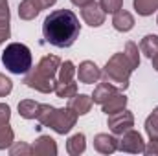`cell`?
<instances>
[{"mask_svg":"<svg viewBox=\"0 0 158 156\" xmlns=\"http://www.w3.org/2000/svg\"><path fill=\"white\" fill-rule=\"evenodd\" d=\"M42 33L46 42L57 48H68L77 40L81 33V24L74 11L55 9L52 11L42 24Z\"/></svg>","mask_w":158,"mask_h":156,"instance_id":"6da1fadb","label":"cell"},{"mask_svg":"<svg viewBox=\"0 0 158 156\" xmlns=\"http://www.w3.org/2000/svg\"><path fill=\"white\" fill-rule=\"evenodd\" d=\"M61 59L57 55H44L39 61V64L35 68H31L26 77H24V84L42 92V94H50L53 92L55 88V83H57V72H59V66H61Z\"/></svg>","mask_w":158,"mask_h":156,"instance_id":"7a4b0ae2","label":"cell"},{"mask_svg":"<svg viewBox=\"0 0 158 156\" xmlns=\"http://www.w3.org/2000/svg\"><path fill=\"white\" fill-rule=\"evenodd\" d=\"M37 121L44 127L53 129L57 134H68L77 121V114L66 107V109H55L52 105L40 103L39 114H37Z\"/></svg>","mask_w":158,"mask_h":156,"instance_id":"3957f363","label":"cell"},{"mask_svg":"<svg viewBox=\"0 0 158 156\" xmlns=\"http://www.w3.org/2000/svg\"><path fill=\"white\" fill-rule=\"evenodd\" d=\"M132 72H134V68L131 66V63L127 61L125 53L121 51V53H114L107 61V64H105V68L101 72V77H103V81L114 84L119 92H123L129 86Z\"/></svg>","mask_w":158,"mask_h":156,"instance_id":"277c9868","label":"cell"},{"mask_svg":"<svg viewBox=\"0 0 158 156\" xmlns=\"http://www.w3.org/2000/svg\"><path fill=\"white\" fill-rule=\"evenodd\" d=\"M2 63L6 66V70H9L11 74H28L31 70V50L22 44V42H11L6 46V50L2 51Z\"/></svg>","mask_w":158,"mask_h":156,"instance_id":"5b68a950","label":"cell"},{"mask_svg":"<svg viewBox=\"0 0 158 156\" xmlns=\"http://www.w3.org/2000/svg\"><path fill=\"white\" fill-rule=\"evenodd\" d=\"M118 149L123 153H131V154H138V153H143L145 149V143H143V138L140 132L129 129L127 132L121 134V140L118 142Z\"/></svg>","mask_w":158,"mask_h":156,"instance_id":"8992f818","label":"cell"},{"mask_svg":"<svg viewBox=\"0 0 158 156\" xmlns=\"http://www.w3.org/2000/svg\"><path fill=\"white\" fill-rule=\"evenodd\" d=\"M107 125H109V129L114 132V134H123V132H127L129 129H132L134 127V116H132V112H129V110H119V112H114V114H110V116H107Z\"/></svg>","mask_w":158,"mask_h":156,"instance_id":"52a82bcc","label":"cell"},{"mask_svg":"<svg viewBox=\"0 0 158 156\" xmlns=\"http://www.w3.org/2000/svg\"><path fill=\"white\" fill-rule=\"evenodd\" d=\"M105 11L101 9V6L94 0V2H90L88 6H85V7H81V17H83V20L90 26V28H99L101 24H105Z\"/></svg>","mask_w":158,"mask_h":156,"instance_id":"ba28073f","label":"cell"},{"mask_svg":"<svg viewBox=\"0 0 158 156\" xmlns=\"http://www.w3.org/2000/svg\"><path fill=\"white\" fill-rule=\"evenodd\" d=\"M77 77L85 84H92L101 79V70L94 61H83L77 68Z\"/></svg>","mask_w":158,"mask_h":156,"instance_id":"9c48e42d","label":"cell"},{"mask_svg":"<svg viewBox=\"0 0 158 156\" xmlns=\"http://www.w3.org/2000/svg\"><path fill=\"white\" fill-rule=\"evenodd\" d=\"M118 142L119 140L116 136L101 132V134L94 136V149L98 153H101V154H112V153L118 151Z\"/></svg>","mask_w":158,"mask_h":156,"instance_id":"30bf717a","label":"cell"},{"mask_svg":"<svg viewBox=\"0 0 158 156\" xmlns=\"http://www.w3.org/2000/svg\"><path fill=\"white\" fill-rule=\"evenodd\" d=\"M35 156H55L57 154V143L50 136H39V140L31 145Z\"/></svg>","mask_w":158,"mask_h":156,"instance_id":"8fae6325","label":"cell"},{"mask_svg":"<svg viewBox=\"0 0 158 156\" xmlns=\"http://www.w3.org/2000/svg\"><path fill=\"white\" fill-rule=\"evenodd\" d=\"M125 107H127V96H125L123 92H116L114 96H110V97L101 105V110H103L107 116H110V114H114V112L123 110Z\"/></svg>","mask_w":158,"mask_h":156,"instance_id":"7c38bea8","label":"cell"},{"mask_svg":"<svg viewBox=\"0 0 158 156\" xmlns=\"http://www.w3.org/2000/svg\"><path fill=\"white\" fill-rule=\"evenodd\" d=\"M94 101H92V96H86V94H76L72 99H70V109L77 114V116H85L90 112Z\"/></svg>","mask_w":158,"mask_h":156,"instance_id":"4fadbf2b","label":"cell"},{"mask_svg":"<svg viewBox=\"0 0 158 156\" xmlns=\"http://www.w3.org/2000/svg\"><path fill=\"white\" fill-rule=\"evenodd\" d=\"M9 20H11V15H9L7 0H0V46L9 39V35H11Z\"/></svg>","mask_w":158,"mask_h":156,"instance_id":"5bb4252c","label":"cell"},{"mask_svg":"<svg viewBox=\"0 0 158 156\" xmlns=\"http://www.w3.org/2000/svg\"><path fill=\"white\" fill-rule=\"evenodd\" d=\"M112 26H114V30H116V31H121V33L131 31V30L134 28V17H132L129 11L119 9V11H116V13H114Z\"/></svg>","mask_w":158,"mask_h":156,"instance_id":"9a60e30c","label":"cell"},{"mask_svg":"<svg viewBox=\"0 0 158 156\" xmlns=\"http://www.w3.org/2000/svg\"><path fill=\"white\" fill-rule=\"evenodd\" d=\"M40 11L42 6L39 4V0H22L19 4V17L22 20H33Z\"/></svg>","mask_w":158,"mask_h":156,"instance_id":"2e32d148","label":"cell"},{"mask_svg":"<svg viewBox=\"0 0 158 156\" xmlns=\"http://www.w3.org/2000/svg\"><path fill=\"white\" fill-rule=\"evenodd\" d=\"M116 92H119L118 88L114 86V84H110V83H107V81H103V83H99L96 88H94V94H92V101L94 103H99V105H103L110 96H114Z\"/></svg>","mask_w":158,"mask_h":156,"instance_id":"e0dca14e","label":"cell"},{"mask_svg":"<svg viewBox=\"0 0 158 156\" xmlns=\"http://www.w3.org/2000/svg\"><path fill=\"white\" fill-rule=\"evenodd\" d=\"M85 149H86V138H85L83 132H77V134H74V136L68 138V142H66V151H68L70 156L83 154Z\"/></svg>","mask_w":158,"mask_h":156,"instance_id":"ac0fdd59","label":"cell"},{"mask_svg":"<svg viewBox=\"0 0 158 156\" xmlns=\"http://www.w3.org/2000/svg\"><path fill=\"white\" fill-rule=\"evenodd\" d=\"M39 109H40V103L33 101V99H24V101L19 103V114L24 119H37Z\"/></svg>","mask_w":158,"mask_h":156,"instance_id":"d6986e66","label":"cell"},{"mask_svg":"<svg viewBox=\"0 0 158 156\" xmlns=\"http://www.w3.org/2000/svg\"><path fill=\"white\" fill-rule=\"evenodd\" d=\"M53 92H55V96L61 97V99H72V97L77 94V84H76L74 81H68V83H61V81H57Z\"/></svg>","mask_w":158,"mask_h":156,"instance_id":"ffe728a7","label":"cell"},{"mask_svg":"<svg viewBox=\"0 0 158 156\" xmlns=\"http://www.w3.org/2000/svg\"><path fill=\"white\" fill-rule=\"evenodd\" d=\"M140 51L145 55V57H155L158 53V35H145L142 42H140Z\"/></svg>","mask_w":158,"mask_h":156,"instance_id":"44dd1931","label":"cell"},{"mask_svg":"<svg viewBox=\"0 0 158 156\" xmlns=\"http://www.w3.org/2000/svg\"><path fill=\"white\" fill-rule=\"evenodd\" d=\"M134 11L142 17H149L158 9V0H132Z\"/></svg>","mask_w":158,"mask_h":156,"instance_id":"7402d4cb","label":"cell"},{"mask_svg":"<svg viewBox=\"0 0 158 156\" xmlns=\"http://www.w3.org/2000/svg\"><path fill=\"white\" fill-rule=\"evenodd\" d=\"M77 74V68L74 66L72 61H64L61 63L59 66V72H57V81L61 83H68V81H74V76Z\"/></svg>","mask_w":158,"mask_h":156,"instance_id":"603a6c76","label":"cell"},{"mask_svg":"<svg viewBox=\"0 0 158 156\" xmlns=\"http://www.w3.org/2000/svg\"><path fill=\"white\" fill-rule=\"evenodd\" d=\"M123 53H125L127 61L131 63V66L136 70V68L140 66V51H138V46H136L132 40H129V42L125 44V50H123Z\"/></svg>","mask_w":158,"mask_h":156,"instance_id":"cb8c5ba5","label":"cell"},{"mask_svg":"<svg viewBox=\"0 0 158 156\" xmlns=\"http://www.w3.org/2000/svg\"><path fill=\"white\" fill-rule=\"evenodd\" d=\"M15 142V132L7 123H0V149H7L11 147V143Z\"/></svg>","mask_w":158,"mask_h":156,"instance_id":"d4e9b609","label":"cell"},{"mask_svg":"<svg viewBox=\"0 0 158 156\" xmlns=\"http://www.w3.org/2000/svg\"><path fill=\"white\" fill-rule=\"evenodd\" d=\"M145 132H147L149 140L158 138V107L151 112V116L145 119Z\"/></svg>","mask_w":158,"mask_h":156,"instance_id":"484cf974","label":"cell"},{"mask_svg":"<svg viewBox=\"0 0 158 156\" xmlns=\"http://www.w3.org/2000/svg\"><path fill=\"white\" fill-rule=\"evenodd\" d=\"M9 154L11 156H30V154H33V147L24 143V142H17V143H11Z\"/></svg>","mask_w":158,"mask_h":156,"instance_id":"4316f807","label":"cell"},{"mask_svg":"<svg viewBox=\"0 0 158 156\" xmlns=\"http://www.w3.org/2000/svg\"><path fill=\"white\" fill-rule=\"evenodd\" d=\"M99 6L105 13H116L123 7V0H99Z\"/></svg>","mask_w":158,"mask_h":156,"instance_id":"83f0119b","label":"cell"},{"mask_svg":"<svg viewBox=\"0 0 158 156\" xmlns=\"http://www.w3.org/2000/svg\"><path fill=\"white\" fill-rule=\"evenodd\" d=\"M11 90H13V83H11V79L6 77L4 74H0V97L7 96Z\"/></svg>","mask_w":158,"mask_h":156,"instance_id":"f1b7e54d","label":"cell"},{"mask_svg":"<svg viewBox=\"0 0 158 156\" xmlns=\"http://www.w3.org/2000/svg\"><path fill=\"white\" fill-rule=\"evenodd\" d=\"M143 153H145L147 156H158V138H153V140H149V143L145 145Z\"/></svg>","mask_w":158,"mask_h":156,"instance_id":"f546056e","label":"cell"},{"mask_svg":"<svg viewBox=\"0 0 158 156\" xmlns=\"http://www.w3.org/2000/svg\"><path fill=\"white\" fill-rule=\"evenodd\" d=\"M11 117V109L6 103H0V123H7Z\"/></svg>","mask_w":158,"mask_h":156,"instance_id":"4dcf8cb0","label":"cell"},{"mask_svg":"<svg viewBox=\"0 0 158 156\" xmlns=\"http://www.w3.org/2000/svg\"><path fill=\"white\" fill-rule=\"evenodd\" d=\"M55 2H57V0H39V4L42 6V9H48V7H52Z\"/></svg>","mask_w":158,"mask_h":156,"instance_id":"1f68e13d","label":"cell"},{"mask_svg":"<svg viewBox=\"0 0 158 156\" xmlns=\"http://www.w3.org/2000/svg\"><path fill=\"white\" fill-rule=\"evenodd\" d=\"M90 2H94V0H72V4H74V6H79V7H85V6H88Z\"/></svg>","mask_w":158,"mask_h":156,"instance_id":"d6a6232c","label":"cell"},{"mask_svg":"<svg viewBox=\"0 0 158 156\" xmlns=\"http://www.w3.org/2000/svg\"><path fill=\"white\" fill-rule=\"evenodd\" d=\"M151 61H153V68L158 72V53L155 55V57H151Z\"/></svg>","mask_w":158,"mask_h":156,"instance_id":"836d02e7","label":"cell"},{"mask_svg":"<svg viewBox=\"0 0 158 156\" xmlns=\"http://www.w3.org/2000/svg\"><path fill=\"white\" fill-rule=\"evenodd\" d=\"M156 24H158V18H156Z\"/></svg>","mask_w":158,"mask_h":156,"instance_id":"e575fe53","label":"cell"}]
</instances>
